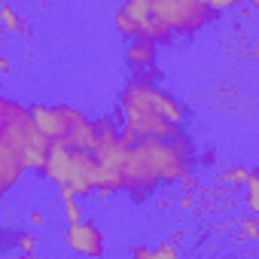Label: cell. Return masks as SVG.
I'll use <instances>...</instances> for the list:
<instances>
[{
    "label": "cell",
    "instance_id": "cb8c5ba5",
    "mask_svg": "<svg viewBox=\"0 0 259 259\" xmlns=\"http://www.w3.org/2000/svg\"><path fill=\"white\" fill-rule=\"evenodd\" d=\"M0 73H10V58L0 55Z\"/></svg>",
    "mask_w": 259,
    "mask_h": 259
},
{
    "label": "cell",
    "instance_id": "ffe728a7",
    "mask_svg": "<svg viewBox=\"0 0 259 259\" xmlns=\"http://www.w3.org/2000/svg\"><path fill=\"white\" fill-rule=\"evenodd\" d=\"M58 198H61V201H67V198H76L73 186H70V183H58Z\"/></svg>",
    "mask_w": 259,
    "mask_h": 259
},
{
    "label": "cell",
    "instance_id": "ba28073f",
    "mask_svg": "<svg viewBox=\"0 0 259 259\" xmlns=\"http://www.w3.org/2000/svg\"><path fill=\"white\" fill-rule=\"evenodd\" d=\"M67 183L73 186L76 195H92L98 186V159L92 150H73L70 147V177Z\"/></svg>",
    "mask_w": 259,
    "mask_h": 259
},
{
    "label": "cell",
    "instance_id": "7402d4cb",
    "mask_svg": "<svg viewBox=\"0 0 259 259\" xmlns=\"http://www.w3.org/2000/svg\"><path fill=\"white\" fill-rule=\"evenodd\" d=\"M132 253H135V256H141V259H153V253H150V247H135Z\"/></svg>",
    "mask_w": 259,
    "mask_h": 259
},
{
    "label": "cell",
    "instance_id": "d4e9b609",
    "mask_svg": "<svg viewBox=\"0 0 259 259\" xmlns=\"http://www.w3.org/2000/svg\"><path fill=\"white\" fill-rule=\"evenodd\" d=\"M0 7H4V0H0Z\"/></svg>",
    "mask_w": 259,
    "mask_h": 259
},
{
    "label": "cell",
    "instance_id": "52a82bcc",
    "mask_svg": "<svg viewBox=\"0 0 259 259\" xmlns=\"http://www.w3.org/2000/svg\"><path fill=\"white\" fill-rule=\"evenodd\" d=\"M61 238H64V247L70 253H76V256H101L104 253V232L92 220L67 223Z\"/></svg>",
    "mask_w": 259,
    "mask_h": 259
},
{
    "label": "cell",
    "instance_id": "8fae6325",
    "mask_svg": "<svg viewBox=\"0 0 259 259\" xmlns=\"http://www.w3.org/2000/svg\"><path fill=\"white\" fill-rule=\"evenodd\" d=\"M0 25H4V31H10V34H28V25H25V19L13 10V7H0Z\"/></svg>",
    "mask_w": 259,
    "mask_h": 259
},
{
    "label": "cell",
    "instance_id": "6da1fadb",
    "mask_svg": "<svg viewBox=\"0 0 259 259\" xmlns=\"http://www.w3.org/2000/svg\"><path fill=\"white\" fill-rule=\"evenodd\" d=\"M195 144L186 132L174 138H144L125 144L119 168V192L132 198H147L159 183H180L192 174Z\"/></svg>",
    "mask_w": 259,
    "mask_h": 259
},
{
    "label": "cell",
    "instance_id": "4fadbf2b",
    "mask_svg": "<svg viewBox=\"0 0 259 259\" xmlns=\"http://www.w3.org/2000/svg\"><path fill=\"white\" fill-rule=\"evenodd\" d=\"M22 110H25V107H22L19 101H13V98H7L4 92H0V128H4L10 119H16Z\"/></svg>",
    "mask_w": 259,
    "mask_h": 259
},
{
    "label": "cell",
    "instance_id": "5b68a950",
    "mask_svg": "<svg viewBox=\"0 0 259 259\" xmlns=\"http://www.w3.org/2000/svg\"><path fill=\"white\" fill-rule=\"evenodd\" d=\"M0 138L16 150V156L22 159L25 171H40V165L46 159V150H49V141L37 132V125L31 122L28 107L16 119H10L4 128H0Z\"/></svg>",
    "mask_w": 259,
    "mask_h": 259
},
{
    "label": "cell",
    "instance_id": "9c48e42d",
    "mask_svg": "<svg viewBox=\"0 0 259 259\" xmlns=\"http://www.w3.org/2000/svg\"><path fill=\"white\" fill-rule=\"evenodd\" d=\"M22 174H25V165H22V159L16 156V150L0 138V198L4 195H10L16 186H19V180H22Z\"/></svg>",
    "mask_w": 259,
    "mask_h": 259
},
{
    "label": "cell",
    "instance_id": "30bf717a",
    "mask_svg": "<svg viewBox=\"0 0 259 259\" xmlns=\"http://www.w3.org/2000/svg\"><path fill=\"white\" fill-rule=\"evenodd\" d=\"M156 55H159V46L153 40H144V37H132L128 46H125V64L132 67L138 76L156 64Z\"/></svg>",
    "mask_w": 259,
    "mask_h": 259
},
{
    "label": "cell",
    "instance_id": "5bb4252c",
    "mask_svg": "<svg viewBox=\"0 0 259 259\" xmlns=\"http://www.w3.org/2000/svg\"><path fill=\"white\" fill-rule=\"evenodd\" d=\"M247 174H250V171H247L244 165H229V168H226V171L220 174V180H223L226 186H241Z\"/></svg>",
    "mask_w": 259,
    "mask_h": 259
},
{
    "label": "cell",
    "instance_id": "2e32d148",
    "mask_svg": "<svg viewBox=\"0 0 259 259\" xmlns=\"http://www.w3.org/2000/svg\"><path fill=\"white\" fill-rule=\"evenodd\" d=\"M201 4H204L210 13H229V10L244 7V0H201Z\"/></svg>",
    "mask_w": 259,
    "mask_h": 259
},
{
    "label": "cell",
    "instance_id": "7c38bea8",
    "mask_svg": "<svg viewBox=\"0 0 259 259\" xmlns=\"http://www.w3.org/2000/svg\"><path fill=\"white\" fill-rule=\"evenodd\" d=\"M241 186H244V201H247V213H259V204H256V189H259V177H256V174H247Z\"/></svg>",
    "mask_w": 259,
    "mask_h": 259
},
{
    "label": "cell",
    "instance_id": "277c9868",
    "mask_svg": "<svg viewBox=\"0 0 259 259\" xmlns=\"http://www.w3.org/2000/svg\"><path fill=\"white\" fill-rule=\"evenodd\" d=\"M113 25H116V31L125 40L144 37V40H153L156 46H171L177 40L162 25L159 10H156V0H125V4L113 13Z\"/></svg>",
    "mask_w": 259,
    "mask_h": 259
},
{
    "label": "cell",
    "instance_id": "ac0fdd59",
    "mask_svg": "<svg viewBox=\"0 0 259 259\" xmlns=\"http://www.w3.org/2000/svg\"><path fill=\"white\" fill-rule=\"evenodd\" d=\"M16 247L25 250V253H31V250L37 247V235H31V232H19V235H16Z\"/></svg>",
    "mask_w": 259,
    "mask_h": 259
},
{
    "label": "cell",
    "instance_id": "8992f818",
    "mask_svg": "<svg viewBox=\"0 0 259 259\" xmlns=\"http://www.w3.org/2000/svg\"><path fill=\"white\" fill-rule=\"evenodd\" d=\"M162 25L174 37H195L201 34L217 13H210L201 0H156Z\"/></svg>",
    "mask_w": 259,
    "mask_h": 259
},
{
    "label": "cell",
    "instance_id": "d6986e66",
    "mask_svg": "<svg viewBox=\"0 0 259 259\" xmlns=\"http://www.w3.org/2000/svg\"><path fill=\"white\" fill-rule=\"evenodd\" d=\"M150 253H153V259H162V256H165V259H174V256H177V247H174V244H168V241H162V244H159V247H153Z\"/></svg>",
    "mask_w": 259,
    "mask_h": 259
},
{
    "label": "cell",
    "instance_id": "603a6c76",
    "mask_svg": "<svg viewBox=\"0 0 259 259\" xmlns=\"http://www.w3.org/2000/svg\"><path fill=\"white\" fill-rule=\"evenodd\" d=\"M177 204H180L183 210H189V207H192V195H180V201H177Z\"/></svg>",
    "mask_w": 259,
    "mask_h": 259
},
{
    "label": "cell",
    "instance_id": "e0dca14e",
    "mask_svg": "<svg viewBox=\"0 0 259 259\" xmlns=\"http://www.w3.org/2000/svg\"><path fill=\"white\" fill-rule=\"evenodd\" d=\"M64 220H67V223L82 220V207L76 204V198H67V201H64Z\"/></svg>",
    "mask_w": 259,
    "mask_h": 259
},
{
    "label": "cell",
    "instance_id": "44dd1931",
    "mask_svg": "<svg viewBox=\"0 0 259 259\" xmlns=\"http://www.w3.org/2000/svg\"><path fill=\"white\" fill-rule=\"evenodd\" d=\"M28 220H31V226H43V223H46V213H43V210H31Z\"/></svg>",
    "mask_w": 259,
    "mask_h": 259
},
{
    "label": "cell",
    "instance_id": "3957f363",
    "mask_svg": "<svg viewBox=\"0 0 259 259\" xmlns=\"http://www.w3.org/2000/svg\"><path fill=\"white\" fill-rule=\"evenodd\" d=\"M31 122L49 144H64L73 150H92L95 141V122L70 104H31Z\"/></svg>",
    "mask_w": 259,
    "mask_h": 259
},
{
    "label": "cell",
    "instance_id": "7a4b0ae2",
    "mask_svg": "<svg viewBox=\"0 0 259 259\" xmlns=\"http://www.w3.org/2000/svg\"><path fill=\"white\" fill-rule=\"evenodd\" d=\"M119 116L122 128L119 138L122 144H135L144 138H174L186 132L189 110L162 85L135 76L128 79L119 92Z\"/></svg>",
    "mask_w": 259,
    "mask_h": 259
},
{
    "label": "cell",
    "instance_id": "9a60e30c",
    "mask_svg": "<svg viewBox=\"0 0 259 259\" xmlns=\"http://www.w3.org/2000/svg\"><path fill=\"white\" fill-rule=\"evenodd\" d=\"M238 229H241V238L244 241H256L259 238V226H256V213H247L241 223H238Z\"/></svg>",
    "mask_w": 259,
    "mask_h": 259
}]
</instances>
